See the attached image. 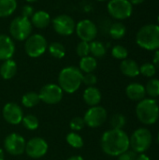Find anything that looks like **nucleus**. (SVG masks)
Masks as SVG:
<instances>
[{
    "label": "nucleus",
    "mask_w": 159,
    "mask_h": 160,
    "mask_svg": "<svg viewBox=\"0 0 159 160\" xmlns=\"http://www.w3.org/2000/svg\"><path fill=\"white\" fill-rule=\"evenodd\" d=\"M67 160H84L82 157L81 156H73V157H70L69 158H67Z\"/></svg>",
    "instance_id": "79ce46f5"
},
{
    "label": "nucleus",
    "mask_w": 159,
    "mask_h": 160,
    "mask_svg": "<svg viewBox=\"0 0 159 160\" xmlns=\"http://www.w3.org/2000/svg\"><path fill=\"white\" fill-rule=\"evenodd\" d=\"M100 145L106 155L118 157L129 149V137L123 129L112 128L103 133Z\"/></svg>",
    "instance_id": "f257e3e1"
},
{
    "label": "nucleus",
    "mask_w": 159,
    "mask_h": 160,
    "mask_svg": "<svg viewBox=\"0 0 159 160\" xmlns=\"http://www.w3.org/2000/svg\"><path fill=\"white\" fill-rule=\"evenodd\" d=\"M126 117L121 113L113 114L111 118L110 125L112 128V129H123V128L126 126Z\"/></svg>",
    "instance_id": "7c9ffc66"
},
{
    "label": "nucleus",
    "mask_w": 159,
    "mask_h": 160,
    "mask_svg": "<svg viewBox=\"0 0 159 160\" xmlns=\"http://www.w3.org/2000/svg\"><path fill=\"white\" fill-rule=\"evenodd\" d=\"M107 9L112 18L119 21L129 18L133 12L132 4L128 0H110Z\"/></svg>",
    "instance_id": "6e6552de"
},
{
    "label": "nucleus",
    "mask_w": 159,
    "mask_h": 160,
    "mask_svg": "<svg viewBox=\"0 0 159 160\" xmlns=\"http://www.w3.org/2000/svg\"><path fill=\"white\" fill-rule=\"evenodd\" d=\"M137 158L136 153L134 151H126L120 156H118V160H135Z\"/></svg>",
    "instance_id": "4c0bfd02"
},
{
    "label": "nucleus",
    "mask_w": 159,
    "mask_h": 160,
    "mask_svg": "<svg viewBox=\"0 0 159 160\" xmlns=\"http://www.w3.org/2000/svg\"><path fill=\"white\" fill-rule=\"evenodd\" d=\"M5 159V153L3 151V149L0 148V160H4Z\"/></svg>",
    "instance_id": "37998d69"
},
{
    "label": "nucleus",
    "mask_w": 159,
    "mask_h": 160,
    "mask_svg": "<svg viewBox=\"0 0 159 160\" xmlns=\"http://www.w3.org/2000/svg\"><path fill=\"white\" fill-rule=\"evenodd\" d=\"M30 22L33 26L39 28V29H43L52 22V19H51L50 14L47 11L37 10L34 12V14L30 18Z\"/></svg>",
    "instance_id": "a211bd4d"
},
{
    "label": "nucleus",
    "mask_w": 159,
    "mask_h": 160,
    "mask_svg": "<svg viewBox=\"0 0 159 160\" xmlns=\"http://www.w3.org/2000/svg\"><path fill=\"white\" fill-rule=\"evenodd\" d=\"M140 73L147 78H152L157 73V68L152 63H144L140 67Z\"/></svg>",
    "instance_id": "473e14b6"
},
{
    "label": "nucleus",
    "mask_w": 159,
    "mask_h": 160,
    "mask_svg": "<svg viewBox=\"0 0 159 160\" xmlns=\"http://www.w3.org/2000/svg\"><path fill=\"white\" fill-rule=\"evenodd\" d=\"M26 142L24 138L18 133L8 134L4 140L5 150L11 156H21L25 151Z\"/></svg>",
    "instance_id": "ddd939ff"
},
{
    "label": "nucleus",
    "mask_w": 159,
    "mask_h": 160,
    "mask_svg": "<svg viewBox=\"0 0 159 160\" xmlns=\"http://www.w3.org/2000/svg\"><path fill=\"white\" fill-rule=\"evenodd\" d=\"M35 10L33 8V7L31 5H24L22 8V10H21V16L24 17V18H27V19H30L32 17V15L34 14Z\"/></svg>",
    "instance_id": "e433bc0d"
},
{
    "label": "nucleus",
    "mask_w": 159,
    "mask_h": 160,
    "mask_svg": "<svg viewBox=\"0 0 159 160\" xmlns=\"http://www.w3.org/2000/svg\"><path fill=\"white\" fill-rule=\"evenodd\" d=\"M136 115L139 121L144 125L150 126L159 118V106L153 98H143L139 101L136 107Z\"/></svg>",
    "instance_id": "20e7f679"
},
{
    "label": "nucleus",
    "mask_w": 159,
    "mask_h": 160,
    "mask_svg": "<svg viewBox=\"0 0 159 160\" xmlns=\"http://www.w3.org/2000/svg\"><path fill=\"white\" fill-rule=\"evenodd\" d=\"M48 148L49 145L43 138L34 137L26 142L24 152L29 158L37 159L44 157L48 152Z\"/></svg>",
    "instance_id": "4468645a"
},
{
    "label": "nucleus",
    "mask_w": 159,
    "mask_h": 160,
    "mask_svg": "<svg viewBox=\"0 0 159 160\" xmlns=\"http://www.w3.org/2000/svg\"><path fill=\"white\" fill-rule=\"evenodd\" d=\"M63 95L64 91L58 84L55 83H48L43 85L38 93L40 101L49 105L59 103L63 98Z\"/></svg>",
    "instance_id": "9d476101"
},
{
    "label": "nucleus",
    "mask_w": 159,
    "mask_h": 160,
    "mask_svg": "<svg viewBox=\"0 0 159 160\" xmlns=\"http://www.w3.org/2000/svg\"><path fill=\"white\" fill-rule=\"evenodd\" d=\"M126 94L127 98L134 101H141L146 95L145 87L138 82H132L126 88Z\"/></svg>",
    "instance_id": "f3484780"
},
{
    "label": "nucleus",
    "mask_w": 159,
    "mask_h": 160,
    "mask_svg": "<svg viewBox=\"0 0 159 160\" xmlns=\"http://www.w3.org/2000/svg\"><path fill=\"white\" fill-rule=\"evenodd\" d=\"M152 141L151 132L147 128H141L135 130L129 138V147H131L132 151L135 153L143 154L150 148Z\"/></svg>",
    "instance_id": "423d86ee"
},
{
    "label": "nucleus",
    "mask_w": 159,
    "mask_h": 160,
    "mask_svg": "<svg viewBox=\"0 0 159 160\" xmlns=\"http://www.w3.org/2000/svg\"><path fill=\"white\" fill-rule=\"evenodd\" d=\"M49 53L56 59H62L66 55V48L60 42H52L48 45Z\"/></svg>",
    "instance_id": "a878e982"
},
{
    "label": "nucleus",
    "mask_w": 159,
    "mask_h": 160,
    "mask_svg": "<svg viewBox=\"0 0 159 160\" xmlns=\"http://www.w3.org/2000/svg\"><path fill=\"white\" fill-rule=\"evenodd\" d=\"M157 21H158V22H159V15H158V17H157Z\"/></svg>",
    "instance_id": "de8ad7c7"
},
{
    "label": "nucleus",
    "mask_w": 159,
    "mask_h": 160,
    "mask_svg": "<svg viewBox=\"0 0 159 160\" xmlns=\"http://www.w3.org/2000/svg\"><path fill=\"white\" fill-rule=\"evenodd\" d=\"M54 31L64 37L72 35L75 32L76 22L74 19L67 14H59L52 20Z\"/></svg>",
    "instance_id": "1a4fd4ad"
},
{
    "label": "nucleus",
    "mask_w": 159,
    "mask_h": 160,
    "mask_svg": "<svg viewBox=\"0 0 159 160\" xmlns=\"http://www.w3.org/2000/svg\"><path fill=\"white\" fill-rule=\"evenodd\" d=\"M137 44L148 51L159 49V25L150 23L142 26L136 35Z\"/></svg>",
    "instance_id": "7ed1b4c3"
},
{
    "label": "nucleus",
    "mask_w": 159,
    "mask_h": 160,
    "mask_svg": "<svg viewBox=\"0 0 159 160\" xmlns=\"http://www.w3.org/2000/svg\"><path fill=\"white\" fill-rule=\"evenodd\" d=\"M76 52H77V54H78L81 58L89 55V54H90V46H89V42L81 40V41L77 44Z\"/></svg>",
    "instance_id": "72a5a7b5"
},
{
    "label": "nucleus",
    "mask_w": 159,
    "mask_h": 160,
    "mask_svg": "<svg viewBox=\"0 0 159 160\" xmlns=\"http://www.w3.org/2000/svg\"><path fill=\"white\" fill-rule=\"evenodd\" d=\"M112 55L115 59L124 60V59H127V57L128 55V51L126 47H124L122 45H115L112 49Z\"/></svg>",
    "instance_id": "2f4dec72"
},
{
    "label": "nucleus",
    "mask_w": 159,
    "mask_h": 160,
    "mask_svg": "<svg viewBox=\"0 0 159 160\" xmlns=\"http://www.w3.org/2000/svg\"><path fill=\"white\" fill-rule=\"evenodd\" d=\"M75 31L81 40L91 42L96 39L98 29L93 21L89 19H83L77 22Z\"/></svg>",
    "instance_id": "9b49d317"
},
{
    "label": "nucleus",
    "mask_w": 159,
    "mask_h": 160,
    "mask_svg": "<svg viewBox=\"0 0 159 160\" xmlns=\"http://www.w3.org/2000/svg\"><path fill=\"white\" fill-rule=\"evenodd\" d=\"M17 8V0H0V18H7Z\"/></svg>",
    "instance_id": "5701e85b"
},
{
    "label": "nucleus",
    "mask_w": 159,
    "mask_h": 160,
    "mask_svg": "<svg viewBox=\"0 0 159 160\" xmlns=\"http://www.w3.org/2000/svg\"><path fill=\"white\" fill-rule=\"evenodd\" d=\"M82 98L84 102L88 106L94 107V106H97L101 101V93L98 88L95 86H89L83 91Z\"/></svg>",
    "instance_id": "6ab92c4d"
},
{
    "label": "nucleus",
    "mask_w": 159,
    "mask_h": 160,
    "mask_svg": "<svg viewBox=\"0 0 159 160\" xmlns=\"http://www.w3.org/2000/svg\"><path fill=\"white\" fill-rule=\"evenodd\" d=\"M82 76L83 74L79 68L74 66L66 67L59 72L58 85L64 92L73 94L81 87L82 83Z\"/></svg>",
    "instance_id": "f03ea898"
},
{
    "label": "nucleus",
    "mask_w": 159,
    "mask_h": 160,
    "mask_svg": "<svg viewBox=\"0 0 159 160\" xmlns=\"http://www.w3.org/2000/svg\"><path fill=\"white\" fill-rule=\"evenodd\" d=\"M85 126V123H84V120L82 117H80V116H77V117H74L70 123H69V127L70 128L74 131V132H77V131H80L82 130Z\"/></svg>",
    "instance_id": "f704fd0d"
},
{
    "label": "nucleus",
    "mask_w": 159,
    "mask_h": 160,
    "mask_svg": "<svg viewBox=\"0 0 159 160\" xmlns=\"http://www.w3.org/2000/svg\"><path fill=\"white\" fill-rule=\"evenodd\" d=\"M86 126L92 128L102 126L107 120V111L101 106L90 107L82 117Z\"/></svg>",
    "instance_id": "f8f14e48"
},
{
    "label": "nucleus",
    "mask_w": 159,
    "mask_h": 160,
    "mask_svg": "<svg viewBox=\"0 0 159 160\" xmlns=\"http://www.w3.org/2000/svg\"><path fill=\"white\" fill-rule=\"evenodd\" d=\"M15 52V44L13 39L7 35H0V61L11 59Z\"/></svg>",
    "instance_id": "dca6fc26"
},
{
    "label": "nucleus",
    "mask_w": 159,
    "mask_h": 160,
    "mask_svg": "<svg viewBox=\"0 0 159 160\" xmlns=\"http://www.w3.org/2000/svg\"><path fill=\"white\" fill-rule=\"evenodd\" d=\"M97 67V61L92 55L82 57L79 64V68L82 73H93Z\"/></svg>",
    "instance_id": "4be33fe9"
},
{
    "label": "nucleus",
    "mask_w": 159,
    "mask_h": 160,
    "mask_svg": "<svg viewBox=\"0 0 159 160\" xmlns=\"http://www.w3.org/2000/svg\"><path fill=\"white\" fill-rule=\"evenodd\" d=\"M97 82V78L94 73H85L82 76V83H84L87 87L94 86Z\"/></svg>",
    "instance_id": "c9c22d12"
},
{
    "label": "nucleus",
    "mask_w": 159,
    "mask_h": 160,
    "mask_svg": "<svg viewBox=\"0 0 159 160\" xmlns=\"http://www.w3.org/2000/svg\"><path fill=\"white\" fill-rule=\"evenodd\" d=\"M17 73V64L13 59L3 61L0 66V76L4 80L12 79Z\"/></svg>",
    "instance_id": "412c9836"
},
{
    "label": "nucleus",
    "mask_w": 159,
    "mask_h": 160,
    "mask_svg": "<svg viewBox=\"0 0 159 160\" xmlns=\"http://www.w3.org/2000/svg\"><path fill=\"white\" fill-rule=\"evenodd\" d=\"M3 118L5 121L10 125H19L22 123L23 118V112L22 109L14 102L7 103L2 111Z\"/></svg>",
    "instance_id": "2eb2a0df"
},
{
    "label": "nucleus",
    "mask_w": 159,
    "mask_h": 160,
    "mask_svg": "<svg viewBox=\"0 0 159 160\" xmlns=\"http://www.w3.org/2000/svg\"><path fill=\"white\" fill-rule=\"evenodd\" d=\"M67 142L75 149H80L83 146V140L81 135H79L77 132H70L67 135L66 137Z\"/></svg>",
    "instance_id": "cd10ccee"
},
{
    "label": "nucleus",
    "mask_w": 159,
    "mask_h": 160,
    "mask_svg": "<svg viewBox=\"0 0 159 160\" xmlns=\"http://www.w3.org/2000/svg\"><path fill=\"white\" fill-rule=\"evenodd\" d=\"M121 72L129 78H135L140 74V67L136 61L132 59H124L120 64Z\"/></svg>",
    "instance_id": "aec40b11"
},
{
    "label": "nucleus",
    "mask_w": 159,
    "mask_h": 160,
    "mask_svg": "<svg viewBox=\"0 0 159 160\" xmlns=\"http://www.w3.org/2000/svg\"><path fill=\"white\" fill-rule=\"evenodd\" d=\"M157 140H158V142H159V132H158V136H157Z\"/></svg>",
    "instance_id": "49530a36"
},
{
    "label": "nucleus",
    "mask_w": 159,
    "mask_h": 160,
    "mask_svg": "<svg viewBox=\"0 0 159 160\" xmlns=\"http://www.w3.org/2000/svg\"><path fill=\"white\" fill-rule=\"evenodd\" d=\"M40 102V98L38 93L36 92H28L24 94L22 98V104L25 108H33L37 106Z\"/></svg>",
    "instance_id": "bb28decb"
},
{
    "label": "nucleus",
    "mask_w": 159,
    "mask_h": 160,
    "mask_svg": "<svg viewBox=\"0 0 159 160\" xmlns=\"http://www.w3.org/2000/svg\"><path fill=\"white\" fill-rule=\"evenodd\" d=\"M33 30V25L30 19L24 18L22 16L15 17L9 23V34L13 39L18 41L25 40L29 36H31Z\"/></svg>",
    "instance_id": "39448f33"
},
{
    "label": "nucleus",
    "mask_w": 159,
    "mask_h": 160,
    "mask_svg": "<svg viewBox=\"0 0 159 160\" xmlns=\"http://www.w3.org/2000/svg\"><path fill=\"white\" fill-rule=\"evenodd\" d=\"M132 5H140L142 3H143L145 0H128Z\"/></svg>",
    "instance_id": "a19ab883"
},
{
    "label": "nucleus",
    "mask_w": 159,
    "mask_h": 160,
    "mask_svg": "<svg viewBox=\"0 0 159 160\" xmlns=\"http://www.w3.org/2000/svg\"><path fill=\"white\" fill-rule=\"evenodd\" d=\"M153 65L156 67V68L159 69V49L156 51L154 58H153Z\"/></svg>",
    "instance_id": "58836bf2"
},
{
    "label": "nucleus",
    "mask_w": 159,
    "mask_h": 160,
    "mask_svg": "<svg viewBox=\"0 0 159 160\" xmlns=\"http://www.w3.org/2000/svg\"><path fill=\"white\" fill-rule=\"evenodd\" d=\"M135 160H150V158L144 154H140V156H138Z\"/></svg>",
    "instance_id": "ea45409f"
},
{
    "label": "nucleus",
    "mask_w": 159,
    "mask_h": 160,
    "mask_svg": "<svg viewBox=\"0 0 159 160\" xmlns=\"http://www.w3.org/2000/svg\"><path fill=\"white\" fill-rule=\"evenodd\" d=\"M145 87L146 94H148L151 98L159 97V80L158 79H151Z\"/></svg>",
    "instance_id": "c756f323"
},
{
    "label": "nucleus",
    "mask_w": 159,
    "mask_h": 160,
    "mask_svg": "<svg viewBox=\"0 0 159 160\" xmlns=\"http://www.w3.org/2000/svg\"><path fill=\"white\" fill-rule=\"evenodd\" d=\"M24 51L31 58L41 56L48 49V42L41 34H34L24 40Z\"/></svg>",
    "instance_id": "0eeeda50"
},
{
    "label": "nucleus",
    "mask_w": 159,
    "mask_h": 160,
    "mask_svg": "<svg viewBox=\"0 0 159 160\" xmlns=\"http://www.w3.org/2000/svg\"><path fill=\"white\" fill-rule=\"evenodd\" d=\"M22 124L27 130H36L39 126L37 117L33 114L24 115L22 120Z\"/></svg>",
    "instance_id": "c85d7f7f"
},
{
    "label": "nucleus",
    "mask_w": 159,
    "mask_h": 160,
    "mask_svg": "<svg viewBox=\"0 0 159 160\" xmlns=\"http://www.w3.org/2000/svg\"><path fill=\"white\" fill-rule=\"evenodd\" d=\"M26 2H28V3H35V2H37V1H38V0H25Z\"/></svg>",
    "instance_id": "c03bdc74"
},
{
    "label": "nucleus",
    "mask_w": 159,
    "mask_h": 160,
    "mask_svg": "<svg viewBox=\"0 0 159 160\" xmlns=\"http://www.w3.org/2000/svg\"><path fill=\"white\" fill-rule=\"evenodd\" d=\"M89 46H90V53L96 59L102 58L103 56H105L107 52V48L103 42L99 40H93L89 42Z\"/></svg>",
    "instance_id": "b1692460"
},
{
    "label": "nucleus",
    "mask_w": 159,
    "mask_h": 160,
    "mask_svg": "<svg viewBox=\"0 0 159 160\" xmlns=\"http://www.w3.org/2000/svg\"><path fill=\"white\" fill-rule=\"evenodd\" d=\"M109 33L113 39H121L127 33V27L123 22H115L111 25Z\"/></svg>",
    "instance_id": "393cba45"
},
{
    "label": "nucleus",
    "mask_w": 159,
    "mask_h": 160,
    "mask_svg": "<svg viewBox=\"0 0 159 160\" xmlns=\"http://www.w3.org/2000/svg\"><path fill=\"white\" fill-rule=\"evenodd\" d=\"M97 1H98V2H104V1H108V0H97Z\"/></svg>",
    "instance_id": "a18cd8bd"
}]
</instances>
